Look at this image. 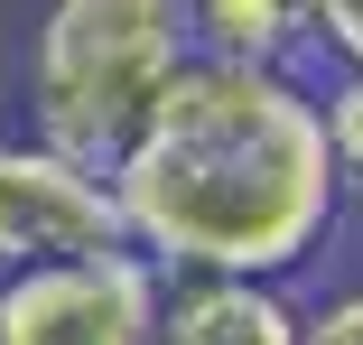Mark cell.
I'll use <instances>...</instances> for the list:
<instances>
[{
    "mask_svg": "<svg viewBox=\"0 0 363 345\" xmlns=\"http://www.w3.org/2000/svg\"><path fill=\"white\" fill-rule=\"evenodd\" d=\"M103 187L121 243L168 280H289L345 224V168L298 65L186 56Z\"/></svg>",
    "mask_w": 363,
    "mask_h": 345,
    "instance_id": "obj_1",
    "label": "cell"
},
{
    "mask_svg": "<svg viewBox=\"0 0 363 345\" xmlns=\"http://www.w3.org/2000/svg\"><path fill=\"white\" fill-rule=\"evenodd\" d=\"M186 56V0H56L28 56V141L112 168Z\"/></svg>",
    "mask_w": 363,
    "mask_h": 345,
    "instance_id": "obj_2",
    "label": "cell"
},
{
    "mask_svg": "<svg viewBox=\"0 0 363 345\" xmlns=\"http://www.w3.org/2000/svg\"><path fill=\"white\" fill-rule=\"evenodd\" d=\"M168 270L140 261L130 243L75 252V261H28L0 280V345H150Z\"/></svg>",
    "mask_w": 363,
    "mask_h": 345,
    "instance_id": "obj_3",
    "label": "cell"
},
{
    "mask_svg": "<svg viewBox=\"0 0 363 345\" xmlns=\"http://www.w3.org/2000/svg\"><path fill=\"white\" fill-rule=\"evenodd\" d=\"M112 243H121V215H112L103 168L56 159L38 141H0V280L28 261H75Z\"/></svg>",
    "mask_w": 363,
    "mask_h": 345,
    "instance_id": "obj_4",
    "label": "cell"
},
{
    "mask_svg": "<svg viewBox=\"0 0 363 345\" xmlns=\"http://www.w3.org/2000/svg\"><path fill=\"white\" fill-rule=\"evenodd\" d=\"M150 345H298L289 280H168Z\"/></svg>",
    "mask_w": 363,
    "mask_h": 345,
    "instance_id": "obj_5",
    "label": "cell"
},
{
    "mask_svg": "<svg viewBox=\"0 0 363 345\" xmlns=\"http://www.w3.org/2000/svg\"><path fill=\"white\" fill-rule=\"evenodd\" d=\"M186 47L224 65H298L308 28L298 0H186Z\"/></svg>",
    "mask_w": 363,
    "mask_h": 345,
    "instance_id": "obj_6",
    "label": "cell"
},
{
    "mask_svg": "<svg viewBox=\"0 0 363 345\" xmlns=\"http://www.w3.org/2000/svg\"><path fill=\"white\" fill-rule=\"evenodd\" d=\"M317 121H326V150L345 168V187L363 177V65H345V75L317 94Z\"/></svg>",
    "mask_w": 363,
    "mask_h": 345,
    "instance_id": "obj_7",
    "label": "cell"
},
{
    "mask_svg": "<svg viewBox=\"0 0 363 345\" xmlns=\"http://www.w3.org/2000/svg\"><path fill=\"white\" fill-rule=\"evenodd\" d=\"M298 28L335 65H363V0H298Z\"/></svg>",
    "mask_w": 363,
    "mask_h": 345,
    "instance_id": "obj_8",
    "label": "cell"
},
{
    "mask_svg": "<svg viewBox=\"0 0 363 345\" xmlns=\"http://www.w3.org/2000/svg\"><path fill=\"white\" fill-rule=\"evenodd\" d=\"M298 345H363V290L298 308Z\"/></svg>",
    "mask_w": 363,
    "mask_h": 345,
    "instance_id": "obj_9",
    "label": "cell"
},
{
    "mask_svg": "<svg viewBox=\"0 0 363 345\" xmlns=\"http://www.w3.org/2000/svg\"><path fill=\"white\" fill-rule=\"evenodd\" d=\"M345 205H363V177H354V187H345Z\"/></svg>",
    "mask_w": 363,
    "mask_h": 345,
    "instance_id": "obj_10",
    "label": "cell"
}]
</instances>
